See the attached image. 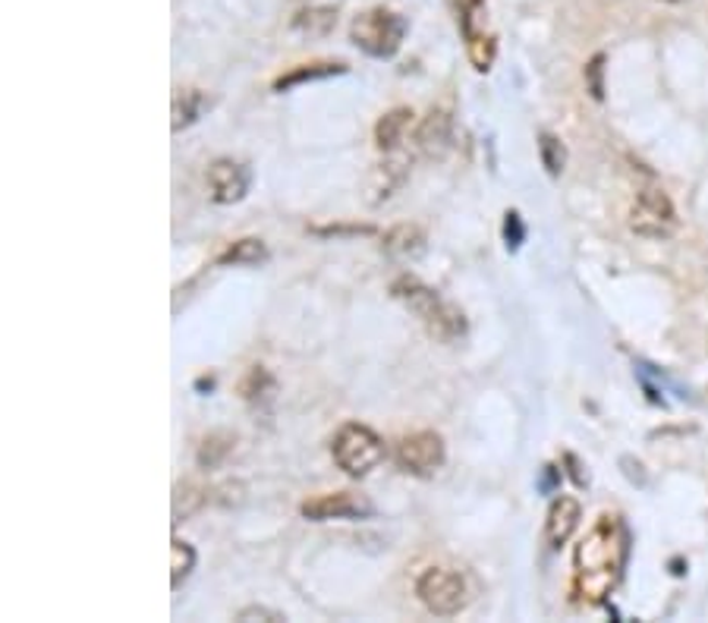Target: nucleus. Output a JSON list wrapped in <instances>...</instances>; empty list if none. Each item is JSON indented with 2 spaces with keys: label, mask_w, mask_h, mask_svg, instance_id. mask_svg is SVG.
<instances>
[{
  "label": "nucleus",
  "mask_w": 708,
  "mask_h": 623,
  "mask_svg": "<svg viewBox=\"0 0 708 623\" xmlns=\"http://www.w3.org/2000/svg\"><path fill=\"white\" fill-rule=\"evenodd\" d=\"M630 538L618 516H598L593 529L573 548V595L583 604H601L621 583Z\"/></svg>",
  "instance_id": "1"
},
{
  "label": "nucleus",
  "mask_w": 708,
  "mask_h": 623,
  "mask_svg": "<svg viewBox=\"0 0 708 623\" xmlns=\"http://www.w3.org/2000/svg\"><path fill=\"white\" fill-rule=\"evenodd\" d=\"M391 293H394V300H400L406 309L423 321V328L431 338L453 343V340H460L466 334L463 312L456 309L453 303H448L438 290H431L428 283L419 281V278H413V274L396 278L391 283Z\"/></svg>",
  "instance_id": "2"
},
{
  "label": "nucleus",
  "mask_w": 708,
  "mask_h": 623,
  "mask_svg": "<svg viewBox=\"0 0 708 623\" xmlns=\"http://www.w3.org/2000/svg\"><path fill=\"white\" fill-rule=\"evenodd\" d=\"M331 456L340 473H346L350 479H366L384 460V441L368 425L343 423L331 438Z\"/></svg>",
  "instance_id": "3"
},
{
  "label": "nucleus",
  "mask_w": 708,
  "mask_h": 623,
  "mask_svg": "<svg viewBox=\"0 0 708 623\" xmlns=\"http://www.w3.org/2000/svg\"><path fill=\"white\" fill-rule=\"evenodd\" d=\"M406 32H410V23H406L400 13L388 10V7H371V10L359 13V16L353 20V26H350V41H353L359 51H366L368 57L384 60V57H394L396 51H400Z\"/></svg>",
  "instance_id": "4"
},
{
  "label": "nucleus",
  "mask_w": 708,
  "mask_h": 623,
  "mask_svg": "<svg viewBox=\"0 0 708 623\" xmlns=\"http://www.w3.org/2000/svg\"><path fill=\"white\" fill-rule=\"evenodd\" d=\"M416 595L435 618H456L469 604V586L451 566H425L416 579Z\"/></svg>",
  "instance_id": "5"
},
{
  "label": "nucleus",
  "mask_w": 708,
  "mask_h": 623,
  "mask_svg": "<svg viewBox=\"0 0 708 623\" xmlns=\"http://www.w3.org/2000/svg\"><path fill=\"white\" fill-rule=\"evenodd\" d=\"M630 230L643 240H668L678 230V208L658 186L643 190L630 208Z\"/></svg>",
  "instance_id": "6"
},
{
  "label": "nucleus",
  "mask_w": 708,
  "mask_h": 623,
  "mask_svg": "<svg viewBox=\"0 0 708 623\" xmlns=\"http://www.w3.org/2000/svg\"><path fill=\"white\" fill-rule=\"evenodd\" d=\"M444 456H448V448H444V438L438 431H413V435L400 438L394 448L396 466L410 476H419V479L435 476L444 466Z\"/></svg>",
  "instance_id": "7"
},
{
  "label": "nucleus",
  "mask_w": 708,
  "mask_h": 623,
  "mask_svg": "<svg viewBox=\"0 0 708 623\" xmlns=\"http://www.w3.org/2000/svg\"><path fill=\"white\" fill-rule=\"evenodd\" d=\"M208 196L211 201H218V205H236V201H243L246 193H249V180H253V173L246 164H240V161H233V158H218L211 168H208Z\"/></svg>",
  "instance_id": "8"
},
{
  "label": "nucleus",
  "mask_w": 708,
  "mask_h": 623,
  "mask_svg": "<svg viewBox=\"0 0 708 623\" xmlns=\"http://www.w3.org/2000/svg\"><path fill=\"white\" fill-rule=\"evenodd\" d=\"M303 516L315 520V523H325V520H359L371 513V504L366 498L353 494V491H334V494H318L303 504Z\"/></svg>",
  "instance_id": "9"
},
{
  "label": "nucleus",
  "mask_w": 708,
  "mask_h": 623,
  "mask_svg": "<svg viewBox=\"0 0 708 623\" xmlns=\"http://www.w3.org/2000/svg\"><path fill=\"white\" fill-rule=\"evenodd\" d=\"M579 520H583V508H579L576 498H570V494L554 498V504L548 510V520H545V541L551 548L566 545L573 538V533L579 529Z\"/></svg>",
  "instance_id": "10"
},
{
  "label": "nucleus",
  "mask_w": 708,
  "mask_h": 623,
  "mask_svg": "<svg viewBox=\"0 0 708 623\" xmlns=\"http://www.w3.org/2000/svg\"><path fill=\"white\" fill-rule=\"evenodd\" d=\"M208 105H211V98H208L205 91H198V88H180V91L173 95V133L193 126L198 117L208 111Z\"/></svg>",
  "instance_id": "11"
},
{
  "label": "nucleus",
  "mask_w": 708,
  "mask_h": 623,
  "mask_svg": "<svg viewBox=\"0 0 708 623\" xmlns=\"http://www.w3.org/2000/svg\"><path fill=\"white\" fill-rule=\"evenodd\" d=\"M410 123H413V111H406V108H396V111L384 113V117L378 120V126H375V142H378V148H381V151L396 148V145L403 142V136H406Z\"/></svg>",
  "instance_id": "12"
},
{
  "label": "nucleus",
  "mask_w": 708,
  "mask_h": 623,
  "mask_svg": "<svg viewBox=\"0 0 708 623\" xmlns=\"http://www.w3.org/2000/svg\"><path fill=\"white\" fill-rule=\"evenodd\" d=\"M340 73H346V63H306V66H296V70H290L286 76H281V80L274 83V88H278V91H286V88H293V85L328 80V76H340Z\"/></svg>",
  "instance_id": "13"
},
{
  "label": "nucleus",
  "mask_w": 708,
  "mask_h": 623,
  "mask_svg": "<svg viewBox=\"0 0 708 623\" xmlns=\"http://www.w3.org/2000/svg\"><path fill=\"white\" fill-rule=\"evenodd\" d=\"M170 558H173V561H170V570H173V573H170V586L180 589L183 579L196 570V548H193L190 541H183V538H173V541H170Z\"/></svg>",
  "instance_id": "14"
},
{
  "label": "nucleus",
  "mask_w": 708,
  "mask_h": 623,
  "mask_svg": "<svg viewBox=\"0 0 708 623\" xmlns=\"http://www.w3.org/2000/svg\"><path fill=\"white\" fill-rule=\"evenodd\" d=\"M334 26H338V10H331V7H312V10L296 13V20H293L296 32H309V35H325Z\"/></svg>",
  "instance_id": "15"
},
{
  "label": "nucleus",
  "mask_w": 708,
  "mask_h": 623,
  "mask_svg": "<svg viewBox=\"0 0 708 623\" xmlns=\"http://www.w3.org/2000/svg\"><path fill=\"white\" fill-rule=\"evenodd\" d=\"M265 258H268L265 243L255 240V236H246V240L233 243V246H230L218 261H221V265H258V261H265Z\"/></svg>",
  "instance_id": "16"
},
{
  "label": "nucleus",
  "mask_w": 708,
  "mask_h": 623,
  "mask_svg": "<svg viewBox=\"0 0 708 623\" xmlns=\"http://www.w3.org/2000/svg\"><path fill=\"white\" fill-rule=\"evenodd\" d=\"M538 158H541V168L548 170L551 176H561L566 164V148L564 142L551 133H541L538 136Z\"/></svg>",
  "instance_id": "17"
},
{
  "label": "nucleus",
  "mask_w": 708,
  "mask_h": 623,
  "mask_svg": "<svg viewBox=\"0 0 708 623\" xmlns=\"http://www.w3.org/2000/svg\"><path fill=\"white\" fill-rule=\"evenodd\" d=\"M469 41V60L479 73H488L491 70V60H495V38L491 35H466Z\"/></svg>",
  "instance_id": "18"
},
{
  "label": "nucleus",
  "mask_w": 708,
  "mask_h": 623,
  "mask_svg": "<svg viewBox=\"0 0 708 623\" xmlns=\"http://www.w3.org/2000/svg\"><path fill=\"white\" fill-rule=\"evenodd\" d=\"M419 246H423V236H419L416 227H394L384 236V249H391V253H416Z\"/></svg>",
  "instance_id": "19"
},
{
  "label": "nucleus",
  "mask_w": 708,
  "mask_h": 623,
  "mask_svg": "<svg viewBox=\"0 0 708 623\" xmlns=\"http://www.w3.org/2000/svg\"><path fill=\"white\" fill-rule=\"evenodd\" d=\"M230 448H233V438H227V435H211V438H205V444H202V451H198V466H218L227 453H230Z\"/></svg>",
  "instance_id": "20"
},
{
  "label": "nucleus",
  "mask_w": 708,
  "mask_h": 623,
  "mask_svg": "<svg viewBox=\"0 0 708 623\" xmlns=\"http://www.w3.org/2000/svg\"><path fill=\"white\" fill-rule=\"evenodd\" d=\"M236 621L240 623H283L286 618H283L281 611H271V608H258V604H253V608H246V611H240L236 614Z\"/></svg>",
  "instance_id": "21"
},
{
  "label": "nucleus",
  "mask_w": 708,
  "mask_h": 623,
  "mask_svg": "<svg viewBox=\"0 0 708 623\" xmlns=\"http://www.w3.org/2000/svg\"><path fill=\"white\" fill-rule=\"evenodd\" d=\"M523 236H526V230H523L520 215H516V211H508V218H504V240H508V249H520Z\"/></svg>",
  "instance_id": "22"
},
{
  "label": "nucleus",
  "mask_w": 708,
  "mask_h": 623,
  "mask_svg": "<svg viewBox=\"0 0 708 623\" xmlns=\"http://www.w3.org/2000/svg\"><path fill=\"white\" fill-rule=\"evenodd\" d=\"M601 63H605V57L598 54L593 63L586 66V76H589V91H593V98H601V95H605V88H601Z\"/></svg>",
  "instance_id": "23"
},
{
  "label": "nucleus",
  "mask_w": 708,
  "mask_h": 623,
  "mask_svg": "<svg viewBox=\"0 0 708 623\" xmlns=\"http://www.w3.org/2000/svg\"><path fill=\"white\" fill-rule=\"evenodd\" d=\"M668 3H680V0H668Z\"/></svg>",
  "instance_id": "24"
},
{
  "label": "nucleus",
  "mask_w": 708,
  "mask_h": 623,
  "mask_svg": "<svg viewBox=\"0 0 708 623\" xmlns=\"http://www.w3.org/2000/svg\"><path fill=\"white\" fill-rule=\"evenodd\" d=\"M473 3H479V0H473Z\"/></svg>",
  "instance_id": "25"
}]
</instances>
